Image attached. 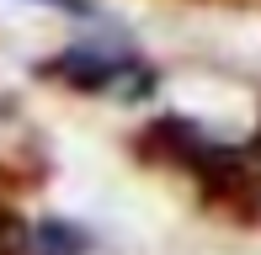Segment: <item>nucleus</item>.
Here are the masks:
<instances>
[{"label": "nucleus", "mask_w": 261, "mask_h": 255, "mask_svg": "<svg viewBox=\"0 0 261 255\" xmlns=\"http://www.w3.org/2000/svg\"><path fill=\"white\" fill-rule=\"evenodd\" d=\"M43 6H59V11H86V0H43Z\"/></svg>", "instance_id": "1"}]
</instances>
